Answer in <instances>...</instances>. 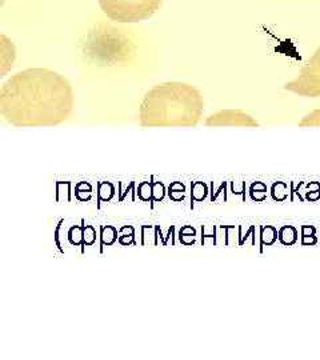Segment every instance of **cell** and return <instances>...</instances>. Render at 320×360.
Instances as JSON below:
<instances>
[{
	"instance_id": "603a6c76",
	"label": "cell",
	"mask_w": 320,
	"mask_h": 360,
	"mask_svg": "<svg viewBox=\"0 0 320 360\" xmlns=\"http://www.w3.org/2000/svg\"><path fill=\"white\" fill-rule=\"evenodd\" d=\"M198 230L191 226V224H186L180 229L178 232V239L183 245H195L198 242Z\"/></svg>"
},
{
	"instance_id": "7402d4cb",
	"label": "cell",
	"mask_w": 320,
	"mask_h": 360,
	"mask_svg": "<svg viewBox=\"0 0 320 360\" xmlns=\"http://www.w3.org/2000/svg\"><path fill=\"white\" fill-rule=\"evenodd\" d=\"M117 243L120 245H138V240H136V231L135 227L131 224H126L123 227L119 229V239Z\"/></svg>"
},
{
	"instance_id": "d4e9b609",
	"label": "cell",
	"mask_w": 320,
	"mask_h": 360,
	"mask_svg": "<svg viewBox=\"0 0 320 360\" xmlns=\"http://www.w3.org/2000/svg\"><path fill=\"white\" fill-rule=\"evenodd\" d=\"M151 180H153V199H151L150 206L151 208H154L155 205H159L165 200L167 188L162 180H155V176H151Z\"/></svg>"
},
{
	"instance_id": "30bf717a",
	"label": "cell",
	"mask_w": 320,
	"mask_h": 360,
	"mask_svg": "<svg viewBox=\"0 0 320 360\" xmlns=\"http://www.w3.org/2000/svg\"><path fill=\"white\" fill-rule=\"evenodd\" d=\"M279 240V230L272 224L259 226V251L264 252L266 247H271Z\"/></svg>"
},
{
	"instance_id": "ac0fdd59",
	"label": "cell",
	"mask_w": 320,
	"mask_h": 360,
	"mask_svg": "<svg viewBox=\"0 0 320 360\" xmlns=\"http://www.w3.org/2000/svg\"><path fill=\"white\" fill-rule=\"evenodd\" d=\"M269 187L264 181H252L250 188H248V195L251 198L252 202L256 203H262L267 199L269 195Z\"/></svg>"
},
{
	"instance_id": "9c48e42d",
	"label": "cell",
	"mask_w": 320,
	"mask_h": 360,
	"mask_svg": "<svg viewBox=\"0 0 320 360\" xmlns=\"http://www.w3.org/2000/svg\"><path fill=\"white\" fill-rule=\"evenodd\" d=\"M117 202L127 203V202H136L138 200V184L135 180L129 181H117Z\"/></svg>"
},
{
	"instance_id": "4fadbf2b",
	"label": "cell",
	"mask_w": 320,
	"mask_h": 360,
	"mask_svg": "<svg viewBox=\"0 0 320 360\" xmlns=\"http://www.w3.org/2000/svg\"><path fill=\"white\" fill-rule=\"evenodd\" d=\"M211 193L208 184L202 180H196L191 183V208L195 203H203L207 200L208 195Z\"/></svg>"
},
{
	"instance_id": "6da1fadb",
	"label": "cell",
	"mask_w": 320,
	"mask_h": 360,
	"mask_svg": "<svg viewBox=\"0 0 320 360\" xmlns=\"http://www.w3.org/2000/svg\"><path fill=\"white\" fill-rule=\"evenodd\" d=\"M74 110V90L60 74L49 68H27L0 89V114L18 129L52 127Z\"/></svg>"
},
{
	"instance_id": "52a82bcc",
	"label": "cell",
	"mask_w": 320,
	"mask_h": 360,
	"mask_svg": "<svg viewBox=\"0 0 320 360\" xmlns=\"http://www.w3.org/2000/svg\"><path fill=\"white\" fill-rule=\"evenodd\" d=\"M200 243L203 247L224 245L223 224H203L200 227Z\"/></svg>"
},
{
	"instance_id": "9a60e30c",
	"label": "cell",
	"mask_w": 320,
	"mask_h": 360,
	"mask_svg": "<svg viewBox=\"0 0 320 360\" xmlns=\"http://www.w3.org/2000/svg\"><path fill=\"white\" fill-rule=\"evenodd\" d=\"M175 231H177V229H175L174 224L169 226V227H167L166 233L163 232V227L158 224V226H156V247H158V245L167 247V245H177L175 238H177L178 235H177V232Z\"/></svg>"
},
{
	"instance_id": "cb8c5ba5",
	"label": "cell",
	"mask_w": 320,
	"mask_h": 360,
	"mask_svg": "<svg viewBox=\"0 0 320 360\" xmlns=\"http://www.w3.org/2000/svg\"><path fill=\"white\" fill-rule=\"evenodd\" d=\"M141 245L143 247H156V226L144 224L141 227Z\"/></svg>"
},
{
	"instance_id": "7c38bea8",
	"label": "cell",
	"mask_w": 320,
	"mask_h": 360,
	"mask_svg": "<svg viewBox=\"0 0 320 360\" xmlns=\"http://www.w3.org/2000/svg\"><path fill=\"white\" fill-rule=\"evenodd\" d=\"M116 186L113 181H108V180H102V181H98V186H96V207L101 208L103 203H110L114 198H115Z\"/></svg>"
},
{
	"instance_id": "8fae6325",
	"label": "cell",
	"mask_w": 320,
	"mask_h": 360,
	"mask_svg": "<svg viewBox=\"0 0 320 360\" xmlns=\"http://www.w3.org/2000/svg\"><path fill=\"white\" fill-rule=\"evenodd\" d=\"M119 230L113 224H102L99 227V252H104L105 248L117 243Z\"/></svg>"
},
{
	"instance_id": "4316f807",
	"label": "cell",
	"mask_w": 320,
	"mask_h": 360,
	"mask_svg": "<svg viewBox=\"0 0 320 360\" xmlns=\"http://www.w3.org/2000/svg\"><path fill=\"white\" fill-rule=\"evenodd\" d=\"M259 227H256L255 224H250V226H244L241 224L239 226V245L241 247L247 245L248 243V239H251L252 245H256V230Z\"/></svg>"
},
{
	"instance_id": "f546056e",
	"label": "cell",
	"mask_w": 320,
	"mask_h": 360,
	"mask_svg": "<svg viewBox=\"0 0 320 360\" xmlns=\"http://www.w3.org/2000/svg\"><path fill=\"white\" fill-rule=\"evenodd\" d=\"M138 199L143 203H151L153 199V180H144L138 184Z\"/></svg>"
},
{
	"instance_id": "ba28073f",
	"label": "cell",
	"mask_w": 320,
	"mask_h": 360,
	"mask_svg": "<svg viewBox=\"0 0 320 360\" xmlns=\"http://www.w3.org/2000/svg\"><path fill=\"white\" fill-rule=\"evenodd\" d=\"M75 183L71 180H58L55 183V200L56 203H72L75 199L74 193Z\"/></svg>"
},
{
	"instance_id": "1f68e13d",
	"label": "cell",
	"mask_w": 320,
	"mask_h": 360,
	"mask_svg": "<svg viewBox=\"0 0 320 360\" xmlns=\"http://www.w3.org/2000/svg\"><path fill=\"white\" fill-rule=\"evenodd\" d=\"M231 193L236 198V196H242V200L245 202V181H231L230 184Z\"/></svg>"
},
{
	"instance_id": "e0dca14e",
	"label": "cell",
	"mask_w": 320,
	"mask_h": 360,
	"mask_svg": "<svg viewBox=\"0 0 320 360\" xmlns=\"http://www.w3.org/2000/svg\"><path fill=\"white\" fill-rule=\"evenodd\" d=\"M167 195H168L169 200H172V202H177V203L184 202L187 198V187L183 181L175 180L168 186Z\"/></svg>"
},
{
	"instance_id": "484cf974",
	"label": "cell",
	"mask_w": 320,
	"mask_h": 360,
	"mask_svg": "<svg viewBox=\"0 0 320 360\" xmlns=\"http://www.w3.org/2000/svg\"><path fill=\"white\" fill-rule=\"evenodd\" d=\"M210 202L211 203H224L229 200V181H222L218 187L214 190L211 187L210 193Z\"/></svg>"
},
{
	"instance_id": "83f0119b",
	"label": "cell",
	"mask_w": 320,
	"mask_h": 360,
	"mask_svg": "<svg viewBox=\"0 0 320 360\" xmlns=\"http://www.w3.org/2000/svg\"><path fill=\"white\" fill-rule=\"evenodd\" d=\"M305 186L306 181H290V202L305 203Z\"/></svg>"
},
{
	"instance_id": "d6a6232c",
	"label": "cell",
	"mask_w": 320,
	"mask_h": 360,
	"mask_svg": "<svg viewBox=\"0 0 320 360\" xmlns=\"http://www.w3.org/2000/svg\"><path fill=\"white\" fill-rule=\"evenodd\" d=\"M319 243H320V238H319Z\"/></svg>"
},
{
	"instance_id": "3957f363",
	"label": "cell",
	"mask_w": 320,
	"mask_h": 360,
	"mask_svg": "<svg viewBox=\"0 0 320 360\" xmlns=\"http://www.w3.org/2000/svg\"><path fill=\"white\" fill-rule=\"evenodd\" d=\"M163 0H99L103 13L117 23H139L153 18Z\"/></svg>"
},
{
	"instance_id": "5b68a950",
	"label": "cell",
	"mask_w": 320,
	"mask_h": 360,
	"mask_svg": "<svg viewBox=\"0 0 320 360\" xmlns=\"http://www.w3.org/2000/svg\"><path fill=\"white\" fill-rule=\"evenodd\" d=\"M84 219L80 220V223L71 221L68 223L67 219H62L53 232V240L58 250L67 255L70 252L83 254V227H84Z\"/></svg>"
},
{
	"instance_id": "5bb4252c",
	"label": "cell",
	"mask_w": 320,
	"mask_h": 360,
	"mask_svg": "<svg viewBox=\"0 0 320 360\" xmlns=\"http://www.w3.org/2000/svg\"><path fill=\"white\" fill-rule=\"evenodd\" d=\"M269 195H271L272 200L278 202V203L290 200V183L274 181L269 188Z\"/></svg>"
},
{
	"instance_id": "7a4b0ae2",
	"label": "cell",
	"mask_w": 320,
	"mask_h": 360,
	"mask_svg": "<svg viewBox=\"0 0 320 360\" xmlns=\"http://www.w3.org/2000/svg\"><path fill=\"white\" fill-rule=\"evenodd\" d=\"M200 91L183 82L160 83L147 91L139 108L141 127H195L203 115Z\"/></svg>"
},
{
	"instance_id": "44dd1931",
	"label": "cell",
	"mask_w": 320,
	"mask_h": 360,
	"mask_svg": "<svg viewBox=\"0 0 320 360\" xmlns=\"http://www.w3.org/2000/svg\"><path fill=\"white\" fill-rule=\"evenodd\" d=\"M300 243L302 245H316L319 243L318 230L312 224H303L300 227Z\"/></svg>"
},
{
	"instance_id": "d6986e66",
	"label": "cell",
	"mask_w": 320,
	"mask_h": 360,
	"mask_svg": "<svg viewBox=\"0 0 320 360\" xmlns=\"http://www.w3.org/2000/svg\"><path fill=\"white\" fill-rule=\"evenodd\" d=\"M299 240V231L295 226L286 224L279 229V242L283 245H295Z\"/></svg>"
},
{
	"instance_id": "277c9868",
	"label": "cell",
	"mask_w": 320,
	"mask_h": 360,
	"mask_svg": "<svg viewBox=\"0 0 320 360\" xmlns=\"http://www.w3.org/2000/svg\"><path fill=\"white\" fill-rule=\"evenodd\" d=\"M284 90L305 98L320 96V47L314 52L294 80L284 84Z\"/></svg>"
},
{
	"instance_id": "ffe728a7",
	"label": "cell",
	"mask_w": 320,
	"mask_h": 360,
	"mask_svg": "<svg viewBox=\"0 0 320 360\" xmlns=\"http://www.w3.org/2000/svg\"><path fill=\"white\" fill-rule=\"evenodd\" d=\"M98 240H99V233L96 231L95 226L84 223V227H83V254H86L87 250L94 248Z\"/></svg>"
},
{
	"instance_id": "2e32d148",
	"label": "cell",
	"mask_w": 320,
	"mask_h": 360,
	"mask_svg": "<svg viewBox=\"0 0 320 360\" xmlns=\"http://www.w3.org/2000/svg\"><path fill=\"white\" fill-rule=\"evenodd\" d=\"M74 193H75V199L80 203H87L92 199L94 195V187L90 181L87 180H80L75 183L74 187Z\"/></svg>"
},
{
	"instance_id": "4dcf8cb0",
	"label": "cell",
	"mask_w": 320,
	"mask_h": 360,
	"mask_svg": "<svg viewBox=\"0 0 320 360\" xmlns=\"http://www.w3.org/2000/svg\"><path fill=\"white\" fill-rule=\"evenodd\" d=\"M305 199L306 202H319L320 200V181H309L305 186Z\"/></svg>"
},
{
	"instance_id": "8992f818",
	"label": "cell",
	"mask_w": 320,
	"mask_h": 360,
	"mask_svg": "<svg viewBox=\"0 0 320 360\" xmlns=\"http://www.w3.org/2000/svg\"><path fill=\"white\" fill-rule=\"evenodd\" d=\"M207 127H251L255 129L259 123L243 110H222L205 120Z\"/></svg>"
},
{
	"instance_id": "f1b7e54d",
	"label": "cell",
	"mask_w": 320,
	"mask_h": 360,
	"mask_svg": "<svg viewBox=\"0 0 320 360\" xmlns=\"http://www.w3.org/2000/svg\"><path fill=\"white\" fill-rule=\"evenodd\" d=\"M224 227V245L232 247L239 245V227L235 224H223Z\"/></svg>"
}]
</instances>
